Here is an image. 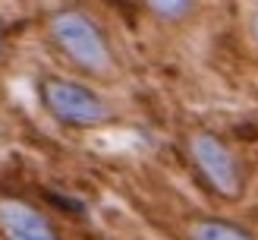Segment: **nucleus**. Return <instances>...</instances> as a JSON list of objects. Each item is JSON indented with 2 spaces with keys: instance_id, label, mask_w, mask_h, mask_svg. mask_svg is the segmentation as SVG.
<instances>
[{
  "instance_id": "nucleus-1",
  "label": "nucleus",
  "mask_w": 258,
  "mask_h": 240,
  "mask_svg": "<svg viewBox=\"0 0 258 240\" xmlns=\"http://www.w3.org/2000/svg\"><path fill=\"white\" fill-rule=\"evenodd\" d=\"M54 38L60 41V47L79 63V67L92 70V73H107L110 70V54L107 44L101 38V29L79 10H67L57 13L54 19Z\"/></svg>"
},
{
  "instance_id": "nucleus-2",
  "label": "nucleus",
  "mask_w": 258,
  "mask_h": 240,
  "mask_svg": "<svg viewBox=\"0 0 258 240\" xmlns=\"http://www.w3.org/2000/svg\"><path fill=\"white\" fill-rule=\"evenodd\" d=\"M189 155L199 164L202 177L211 183L214 193H221L224 199H236L242 193V177L239 164L230 155V149L211 133H192L189 136Z\"/></svg>"
},
{
  "instance_id": "nucleus-3",
  "label": "nucleus",
  "mask_w": 258,
  "mask_h": 240,
  "mask_svg": "<svg viewBox=\"0 0 258 240\" xmlns=\"http://www.w3.org/2000/svg\"><path fill=\"white\" fill-rule=\"evenodd\" d=\"M44 101L60 120H70V123H98L107 117V108L101 105V98L95 92L67 79H47Z\"/></svg>"
},
{
  "instance_id": "nucleus-4",
  "label": "nucleus",
  "mask_w": 258,
  "mask_h": 240,
  "mask_svg": "<svg viewBox=\"0 0 258 240\" xmlns=\"http://www.w3.org/2000/svg\"><path fill=\"white\" fill-rule=\"evenodd\" d=\"M0 227H4L7 240H57L44 215L19 199L0 202Z\"/></svg>"
},
{
  "instance_id": "nucleus-5",
  "label": "nucleus",
  "mask_w": 258,
  "mask_h": 240,
  "mask_svg": "<svg viewBox=\"0 0 258 240\" xmlns=\"http://www.w3.org/2000/svg\"><path fill=\"white\" fill-rule=\"evenodd\" d=\"M192 240H252L242 227L227 221H202L192 227Z\"/></svg>"
},
{
  "instance_id": "nucleus-6",
  "label": "nucleus",
  "mask_w": 258,
  "mask_h": 240,
  "mask_svg": "<svg viewBox=\"0 0 258 240\" xmlns=\"http://www.w3.org/2000/svg\"><path fill=\"white\" fill-rule=\"evenodd\" d=\"M154 10H158V13H170V16H173V13H183L186 4H173V0H170V4H154Z\"/></svg>"
},
{
  "instance_id": "nucleus-7",
  "label": "nucleus",
  "mask_w": 258,
  "mask_h": 240,
  "mask_svg": "<svg viewBox=\"0 0 258 240\" xmlns=\"http://www.w3.org/2000/svg\"><path fill=\"white\" fill-rule=\"evenodd\" d=\"M54 202H60L63 209H70V212H82V202H73V199H63V196H50Z\"/></svg>"
},
{
  "instance_id": "nucleus-8",
  "label": "nucleus",
  "mask_w": 258,
  "mask_h": 240,
  "mask_svg": "<svg viewBox=\"0 0 258 240\" xmlns=\"http://www.w3.org/2000/svg\"><path fill=\"white\" fill-rule=\"evenodd\" d=\"M252 25H255V38H258V16H255V22H252Z\"/></svg>"
},
{
  "instance_id": "nucleus-9",
  "label": "nucleus",
  "mask_w": 258,
  "mask_h": 240,
  "mask_svg": "<svg viewBox=\"0 0 258 240\" xmlns=\"http://www.w3.org/2000/svg\"><path fill=\"white\" fill-rule=\"evenodd\" d=\"M0 44H4V32H0Z\"/></svg>"
}]
</instances>
